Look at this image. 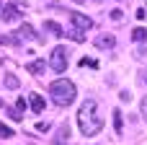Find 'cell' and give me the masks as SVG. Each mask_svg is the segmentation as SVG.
<instances>
[{"label":"cell","instance_id":"obj_1","mask_svg":"<svg viewBox=\"0 0 147 145\" xmlns=\"http://www.w3.org/2000/svg\"><path fill=\"white\" fill-rule=\"evenodd\" d=\"M78 127H80V132H83L85 138H93V135H98V132L103 130V119H101L98 104H96L93 99H85V101H83V106H80V112H78Z\"/></svg>","mask_w":147,"mask_h":145},{"label":"cell","instance_id":"obj_2","mask_svg":"<svg viewBox=\"0 0 147 145\" xmlns=\"http://www.w3.org/2000/svg\"><path fill=\"white\" fill-rule=\"evenodd\" d=\"M49 93H52V101L57 104V106H70L72 101H75V86L67 80V78H59V80H54L52 86H49Z\"/></svg>","mask_w":147,"mask_h":145},{"label":"cell","instance_id":"obj_3","mask_svg":"<svg viewBox=\"0 0 147 145\" xmlns=\"http://www.w3.org/2000/svg\"><path fill=\"white\" fill-rule=\"evenodd\" d=\"M23 10H28L26 3H10V5H3V8H0V18H3L5 23H13V21H18V18L23 16Z\"/></svg>","mask_w":147,"mask_h":145},{"label":"cell","instance_id":"obj_4","mask_svg":"<svg viewBox=\"0 0 147 145\" xmlns=\"http://www.w3.org/2000/svg\"><path fill=\"white\" fill-rule=\"evenodd\" d=\"M49 65H52L54 73H65L67 70V49L65 47H54L52 57H49Z\"/></svg>","mask_w":147,"mask_h":145},{"label":"cell","instance_id":"obj_5","mask_svg":"<svg viewBox=\"0 0 147 145\" xmlns=\"http://www.w3.org/2000/svg\"><path fill=\"white\" fill-rule=\"evenodd\" d=\"M70 21H72V23H75V29H80V31H85V29H93V21H90L88 16L78 13V10H70Z\"/></svg>","mask_w":147,"mask_h":145},{"label":"cell","instance_id":"obj_6","mask_svg":"<svg viewBox=\"0 0 147 145\" xmlns=\"http://www.w3.org/2000/svg\"><path fill=\"white\" fill-rule=\"evenodd\" d=\"M116 44V39L111 36V34H101V36H96V47L98 49H111Z\"/></svg>","mask_w":147,"mask_h":145},{"label":"cell","instance_id":"obj_7","mask_svg":"<svg viewBox=\"0 0 147 145\" xmlns=\"http://www.w3.org/2000/svg\"><path fill=\"white\" fill-rule=\"evenodd\" d=\"M18 36H21V39L26 36V39H34V42H39V34H36V31H34V29H31L28 23H23V26L18 29Z\"/></svg>","mask_w":147,"mask_h":145},{"label":"cell","instance_id":"obj_8","mask_svg":"<svg viewBox=\"0 0 147 145\" xmlns=\"http://www.w3.org/2000/svg\"><path fill=\"white\" fill-rule=\"evenodd\" d=\"M44 67H47V65H44V60H34V62H28V65H26V70H28V73H34V75H41V73H44Z\"/></svg>","mask_w":147,"mask_h":145},{"label":"cell","instance_id":"obj_9","mask_svg":"<svg viewBox=\"0 0 147 145\" xmlns=\"http://www.w3.org/2000/svg\"><path fill=\"white\" fill-rule=\"evenodd\" d=\"M31 109H34L36 114H41V112H44V99H41L39 93H31Z\"/></svg>","mask_w":147,"mask_h":145},{"label":"cell","instance_id":"obj_10","mask_svg":"<svg viewBox=\"0 0 147 145\" xmlns=\"http://www.w3.org/2000/svg\"><path fill=\"white\" fill-rule=\"evenodd\" d=\"M62 36H70L72 42H85V34L80 29H70V31H62Z\"/></svg>","mask_w":147,"mask_h":145},{"label":"cell","instance_id":"obj_11","mask_svg":"<svg viewBox=\"0 0 147 145\" xmlns=\"http://www.w3.org/2000/svg\"><path fill=\"white\" fill-rule=\"evenodd\" d=\"M44 29H47V31H52L54 36H62V31H65V29H62L59 23H54V21H44Z\"/></svg>","mask_w":147,"mask_h":145},{"label":"cell","instance_id":"obj_12","mask_svg":"<svg viewBox=\"0 0 147 145\" xmlns=\"http://www.w3.org/2000/svg\"><path fill=\"white\" fill-rule=\"evenodd\" d=\"M132 39H134V42H145V39H147V29L137 26V29L132 31Z\"/></svg>","mask_w":147,"mask_h":145},{"label":"cell","instance_id":"obj_13","mask_svg":"<svg viewBox=\"0 0 147 145\" xmlns=\"http://www.w3.org/2000/svg\"><path fill=\"white\" fill-rule=\"evenodd\" d=\"M114 127H116V135H121V130H124V122H121V112H119V109L114 112Z\"/></svg>","mask_w":147,"mask_h":145},{"label":"cell","instance_id":"obj_14","mask_svg":"<svg viewBox=\"0 0 147 145\" xmlns=\"http://www.w3.org/2000/svg\"><path fill=\"white\" fill-rule=\"evenodd\" d=\"M5 86H8V88H10V91H16V88H18V78H16V75H10V73H8V75H5Z\"/></svg>","mask_w":147,"mask_h":145},{"label":"cell","instance_id":"obj_15","mask_svg":"<svg viewBox=\"0 0 147 145\" xmlns=\"http://www.w3.org/2000/svg\"><path fill=\"white\" fill-rule=\"evenodd\" d=\"M0 138H13V130H10V127H5L3 122H0Z\"/></svg>","mask_w":147,"mask_h":145},{"label":"cell","instance_id":"obj_16","mask_svg":"<svg viewBox=\"0 0 147 145\" xmlns=\"http://www.w3.org/2000/svg\"><path fill=\"white\" fill-rule=\"evenodd\" d=\"M80 65H83V67H85V65H88V67H98V62H96V60H90V57H83V60H80Z\"/></svg>","mask_w":147,"mask_h":145},{"label":"cell","instance_id":"obj_17","mask_svg":"<svg viewBox=\"0 0 147 145\" xmlns=\"http://www.w3.org/2000/svg\"><path fill=\"white\" fill-rule=\"evenodd\" d=\"M16 112H18V114H23V112H26V101H23V99H18V101H16Z\"/></svg>","mask_w":147,"mask_h":145},{"label":"cell","instance_id":"obj_18","mask_svg":"<svg viewBox=\"0 0 147 145\" xmlns=\"http://www.w3.org/2000/svg\"><path fill=\"white\" fill-rule=\"evenodd\" d=\"M121 16H124V13H121L119 8H114V10H111V18H114V21H121Z\"/></svg>","mask_w":147,"mask_h":145},{"label":"cell","instance_id":"obj_19","mask_svg":"<svg viewBox=\"0 0 147 145\" xmlns=\"http://www.w3.org/2000/svg\"><path fill=\"white\" fill-rule=\"evenodd\" d=\"M36 130H39V132H47V130H49V122H39Z\"/></svg>","mask_w":147,"mask_h":145},{"label":"cell","instance_id":"obj_20","mask_svg":"<svg viewBox=\"0 0 147 145\" xmlns=\"http://www.w3.org/2000/svg\"><path fill=\"white\" fill-rule=\"evenodd\" d=\"M145 16H147V10H145V8H140V10H137V18H140V21H145Z\"/></svg>","mask_w":147,"mask_h":145},{"label":"cell","instance_id":"obj_21","mask_svg":"<svg viewBox=\"0 0 147 145\" xmlns=\"http://www.w3.org/2000/svg\"><path fill=\"white\" fill-rule=\"evenodd\" d=\"M142 117H145V122H147V99L142 101Z\"/></svg>","mask_w":147,"mask_h":145},{"label":"cell","instance_id":"obj_22","mask_svg":"<svg viewBox=\"0 0 147 145\" xmlns=\"http://www.w3.org/2000/svg\"><path fill=\"white\" fill-rule=\"evenodd\" d=\"M75 3H85V0H75Z\"/></svg>","mask_w":147,"mask_h":145},{"label":"cell","instance_id":"obj_23","mask_svg":"<svg viewBox=\"0 0 147 145\" xmlns=\"http://www.w3.org/2000/svg\"><path fill=\"white\" fill-rule=\"evenodd\" d=\"M0 106H3V99H0Z\"/></svg>","mask_w":147,"mask_h":145}]
</instances>
